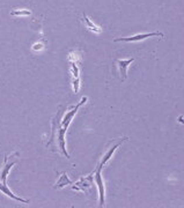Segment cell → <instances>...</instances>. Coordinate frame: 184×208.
<instances>
[{
	"label": "cell",
	"instance_id": "1",
	"mask_svg": "<svg viewBox=\"0 0 184 208\" xmlns=\"http://www.w3.org/2000/svg\"><path fill=\"white\" fill-rule=\"evenodd\" d=\"M154 36H160V37H164L162 32L160 31H156V32H149V34H138V35H134L132 37H119V38H115L114 42H138V41H142L147 37H154Z\"/></svg>",
	"mask_w": 184,
	"mask_h": 208
},
{
	"label": "cell",
	"instance_id": "2",
	"mask_svg": "<svg viewBox=\"0 0 184 208\" xmlns=\"http://www.w3.org/2000/svg\"><path fill=\"white\" fill-rule=\"evenodd\" d=\"M101 169H102V165L99 164L97 169L95 170V182H96V185H97V188H99V195H100V205L101 206H104V183H103V179H102V176H101Z\"/></svg>",
	"mask_w": 184,
	"mask_h": 208
},
{
	"label": "cell",
	"instance_id": "3",
	"mask_svg": "<svg viewBox=\"0 0 184 208\" xmlns=\"http://www.w3.org/2000/svg\"><path fill=\"white\" fill-rule=\"evenodd\" d=\"M87 97L84 96V97H82L81 98V101H80L79 103L75 105V108H74L73 110H71L69 113L65 114V117L63 118V123H62V126H63V128H65V130H67V127L69 126V124H71V121H72V119H73V117L75 116V113H77V111H78V109H79L80 106L82 105V104H84L86 102H87Z\"/></svg>",
	"mask_w": 184,
	"mask_h": 208
},
{
	"label": "cell",
	"instance_id": "4",
	"mask_svg": "<svg viewBox=\"0 0 184 208\" xmlns=\"http://www.w3.org/2000/svg\"><path fill=\"white\" fill-rule=\"evenodd\" d=\"M16 160L14 161H12L8 163V157L5 156V163H4V168H2V171H1V175H0V179H1V183H4L6 184V179H7V176H8V173L11 171L12 166L14 165L16 163Z\"/></svg>",
	"mask_w": 184,
	"mask_h": 208
},
{
	"label": "cell",
	"instance_id": "5",
	"mask_svg": "<svg viewBox=\"0 0 184 208\" xmlns=\"http://www.w3.org/2000/svg\"><path fill=\"white\" fill-rule=\"evenodd\" d=\"M126 140H129V138H126V136H124V138H122V139H121L119 141H117V142H116V145H115V146H112V147H111L110 149L108 150V153H107V154H105V155L103 156V158H102V161H101V163H100L101 165H104L105 163H107V162H108L109 160H110V157L112 156V154L115 153L116 149H117V148H118V147H119V146H121L122 143L124 142V141H126Z\"/></svg>",
	"mask_w": 184,
	"mask_h": 208
},
{
	"label": "cell",
	"instance_id": "6",
	"mask_svg": "<svg viewBox=\"0 0 184 208\" xmlns=\"http://www.w3.org/2000/svg\"><path fill=\"white\" fill-rule=\"evenodd\" d=\"M0 191H1V192L4 193V194H6L7 197L12 198L13 200H16V201H20V202H22V203H29V200H26V199H22V198H20V197H16L15 194H14V193L12 192L11 190L8 188V186H7L6 184H4V183H1V184H0Z\"/></svg>",
	"mask_w": 184,
	"mask_h": 208
},
{
	"label": "cell",
	"instance_id": "7",
	"mask_svg": "<svg viewBox=\"0 0 184 208\" xmlns=\"http://www.w3.org/2000/svg\"><path fill=\"white\" fill-rule=\"evenodd\" d=\"M134 60V58H130V59H127V60H123V59H119V60H117V64H118V67H119V72L121 74L123 75V79H122V81H124L125 79H126L127 74H126V68L130 66V64Z\"/></svg>",
	"mask_w": 184,
	"mask_h": 208
},
{
	"label": "cell",
	"instance_id": "8",
	"mask_svg": "<svg viewBox=\"0 0 184 208\" xmlns=\"http://www.w3.org/2000/svg\"><path fill=\"white\" fill-rule=\"evenodd\" d=\"M92 179H93V176H92V175L88 177H84V178H81L79 182L75 183V185H74L72 188H73V190H78V191H84L86 187L90 186Z\"/></svg>",
	"mask_w": 184,
	"mask_h": 208
},
{
	"label": "cell",
	"instance_id": "9",
	"mask_svg": "<svg viewBox=\"0 0 184 208\" xmlns=\"http://www.w3.org/2000/svg\"><path fill=\"white\" fill-rule=\"evenodd\" d=\"M65 132H66V130L62 127L60 131H59V134H58V141H59V148L62 149L63 154H65V156H66L67 158H69V155L67 154L66 148H65Z\"/></svg>",
	"mask_w": 184,
	"mask_h": 208
},
{
	"label": "cell",
	"instance_id": "10",
	"mask_svg": "<svg viewBox=\"0 0 184 208\" xmlns=\"http://www.w3.org/2000/svg\"><path fill=\"white\" fill-rule=\"evenodd\" d=\"M84 23H86V26H87V28L90 29L92 31H95V32H97V34H100L101 31H102L100 27H97L93 21H90V19L84 13Z\"/></svg>",
	"mask_w": 184,
	"mask_h": 208
},
{
	"label": "cell",
	"instance_id": "11",
	"mask_svg": "<svg viewBox=\"0 0 184 208\" xmlns=\"http://www.w3.org/2000/svg\"><path fill=\"white\" fill-rule=\"evenodd\" d=\"M71 184V180L69 179V177H67V175L64 172V173H62V176H60V178H59V180H58L57 183H56V188H58V187H64L66 186V185H69Z\"/></svg>",
	"mask_w": 184,
	"mask_h": 208
},
{
	"label": "cell",
	"instance_id": "12",
	"mask_svg": "<svg viewBox=\"0 0 184 208\" xmlns=\"http://www.w3.org/2000/svg\"><path fill=\"white\" fill-rule=\"evenodd\" d=\"M32 14V12L28 9H21V10H13L11 12L12 16H28Z\"/></svg>",
	"mask_w": 184,
	"mask_h": 208
},
{
	"label": "cell",
	"instance_id": "13",
	"mask_svg": "<svg viewBox=\"0 0 184 208\" xmlns=\"http://www.w3.org/2000/svg\"><path fill=\"white\" fill-rule=\"evenodd\" d=\"M71 66H72V72H73L74 78H79V68L75 65V62H71Z\"/></svg>",
	"mask_w": 184,
	"mask_h": 208
},
{
	"label": "cell",
	"instance_id": "14",
	"mask_svg": "<svg viewBox=\"0 0 184 208\" xmlns=\"http://www.w3.org/2000/svg\"><path fill=\"white\" fill-rule=\"evenodd\" d=\"M73 88H74V93H75V94L79 91V88H80V80H79V78H75L73 80Z\"/></svg>",
	"mask_w": 184,
	"mask_h": 208
},
{
	"label": "cell",
	"instance_id": "15",
	"mask_svg": "<svg viewBox=\"0 0 184 208\" xmlns=\"http://www.w3.org/2000/svg\"><path fill=\"white\" fill-rule=\"evenodd\" d=\"M32 49L36 51V50H41V49H43V46H42V44H41V43H38V44L36 43V44L32 46Z\"/></svg>",
	"mask_w": 184,
	"mask_h": 208
}]
</instances>
